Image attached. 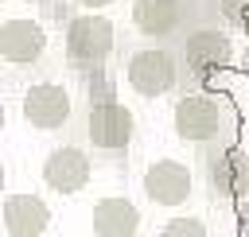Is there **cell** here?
Wrapping results in <instances>:
<instances>
[{
    "label": "cell",
    "instance_id": "cell-2",
    "mask_svg": "<svg viewBox=\"0 0 249 237\" xmlns=\"http://www.w3.org/2000/svg\"><path fill=\"white\" fill-rule=\"evenodd\" d=\"M124 78H128V85H132L140 97H163L167 89H175L179 70H175L171 51H163V47H144V51L128 54Z\"/></svg>",
    "mask_w": 249,
    "mask_h": 237
},
{
    "label": "cell",
    "instance_id": "cell-10",
    "mask_svg": "<svg viewBox=\"0 0 249 237\" xmlns=\"http://www.w3.org/2000/svg\"><path fill=\"white\" fill-rule=\"evenodd\" d=\"M210 186L222 194V198H249V152L241 148H226V152H214L210 155Z\"/></svg>",
    "mask_w": 249,
    "mask_h": 237
},
{
    "label": "cell",
    "instance_id": "cell-18",
    "mask_svg": "<svg viewBox=\"0 0 249 237\" xmlns=\"http://www.w3.org/2000/svg\"><path fill=\"white\" fill-rule=\"evenodd\" d=\"M78 4H82V8H109L113 0H78Z\"/></svg>",
    "mask_w": 249,
    "mask_h": 237
},
{
    "label": "cell",
    "instance_id": "cell-19",
    "mask_svg": "<svg viewBox=\"0 0 249 237\" xmlns=\"http://www.w3.org/2000/svg\"><path fill=\"white\" fill-rule=\"evenodd\" d=\"M241 74L249 78V51H245V58H241Z\"/></svg>",
    "mask_w": 249,
    "mask_h": 237
},
{
    "label": "cell",
    "instance_id": "cell-8",
    "mask_svg": "<svg viewBox=\"0 0 249 237\" xmlns=\"http://www.w3.org/2000/svg\"><path fill=\"white\" fill-rule=\"evenodd\" d=\"M47 51V31L35 19H4L0 23V58L12 66H27L43 58Z\"/></svg>",
    "mask_w": 249,
    "mask_h": 237
},
{
    "label": "cell",
    "instance_id": "cell-1",
    "mask_svg": "<svg viewBox=\"0 0 249 237\" xmlns=\"http://www.w3.org/2000/svg\"><path fill=\"white\" fill-rule=\"evenodd\" d=\"M113 23L97 12H86V16H74L66 23V58L74 66H101L109 54H113Z\"/></svg>",
    "mask_w": 249,
    "mask_h": 237
},
{
    "label": "cell",
    "instance_id": "cell-3",
    "mask_svg": "<svg viewBox=\"0 0 249 237\" xmlns=\"http://www.w3.org/2000/svg\"><path fill=\"white\" fill-rule=\"evenodd\" d=\"M171 124H175L179 140H187V144H210L222 132V105L210 93H187V97L175 101Z\"/></svg>",
    "mask_w": 249,
    "mask_h": 237
},
{
    "label": "cell",
    "instance_id": "cell-17",
    "mask_svg": "<svg viewBox=\"0 0 249 237\" xmlns=\"http://www.w3.org/2000/svg\"><path fill=\"white\" fill-rule=\"evenodd\" d=\"M237 229H241V237H249V198L237 202Z\"/></svg>",
    "mask_w": 249,
    "mask_h": 237
},
{
    "label": "cell",
    "instance_id": "cell-6",
    "mask_svg": "<svg viewBox=\"0 0 249 237\" xmlns=\"http://www.w3.org/2000/svg\"><path fill=\"white\" fill-rule=\"evenodd\" d=\"M23 117L39 132H54L70 120V93L54 82H39L23 93Z\"/></svg>",
    "mask_w": 249,
    "mask_h": 237
},
{
    "label": "cell",
    "instance_id": "cell-13",
    "mask_svg": "<svg viewBox=\"0 0 249 237\" xmlns=\"http://www.w3.org/2000/svg\"><path fill=\"white\" fill-rule=\"evenodd\" d=\"M132 23L148 39H167L183 23V0H132Z\"/></svg>",
    "mask_w": 249,
    "mask_h": 237
},
{
    "label": "cell",
    "instance_id": "cell-14",
    "mask_svg": "<svg viewBox=\"0 0 249 237\" xmlns=\"http://www.w3.org/2000/svg\"><path fill=\"white\" fill-rule=\"evenodd\" d=\"M86 97H89V105L117 101V89H113L109 70H101V66H89V70H86Z\"/></svg>",
    "mask_w": 249,
    "mask_h": 237
},
{
    "label": "cell",
    "instance_id": "cell-4",
    "mask_svg": "<svg viewBox=\"0 0 249 237\" xmlns=\"http://www.w3.org/2000/svg\"><path fill=\"white\" fill-rule=\"evenodd\" d=\"M183 62L195 78H214L222 70H230L233 62V43L226 31L218 27H198L183 39Z\"/></svg>",
    "mask_w": 249,
    "mask_h": 237
},
{
    "label": "cell",
    "instance_id": "cell-11",
    "mask_svg": "<svg viewBox=\"0 0 249 237\" xmlns=\"http://www.w3.org/2000/svg\"><path fill=\"white\" fill-rule=\"evenodd\" d=\"M43 183L58 194H74L89 183V159L78 148H54L43 163Z\"/></svg>",
    "mask_w": 249,
    "mask_h": 237
},
{
    "label": "cell",
    "instance_id": "cell-7",
    "mask_svg": "<svg viewBox=\"0 0 249 237\" xmlns=\"http://www.w3.org/2000/svg\"><path fill=\"white\" fill-rule=\"evenodd\" d=\"M191 167L179 163V159H156L148 171H144V194L156 202V206H179L191 198Z\"/></svg>",
    "mask_w": 249,
    "mask_h": 237
},
{
    "label": "cell",
    "instance_id": "cell-16",
    "mask_svg": "<svg viewBox=\"0 0 249 237\" xmlns=\"http://www.w3.org/2000/svg\"><path fill=\"white\" fill-rule=\"evenodd\" d=\"M218 12L233 27H249V0H218Z\"/></svg>",
    "mask_w": 249,
    "mask_h": 237
},
{
    "label": "cell",
    "instance_id": "cell-15",
    "mask_svg": "<svg viewBox=\"0 0 249 237\" xmlns=\"http://www.w3.org/2000/svg\"><path fill=\"white\" fill-rule=\"evenodd\" d=\"M160 237H210V233H206V225L198 218H171L160 229Z\"/></svg>",
    "mask_w": 249,
    "mask_h": 237
},
{
    "label": "cell",
    "instance_id": "cell-5",
    "mask_svg": "<svg viewBox=\"0 0 249 237\" xmlns=\"http://www.w3.org/2000/svg\"><path fill=\"white\" fill-rule=\"evenodd\" d=\"M86 132H89V144H93V148H101V152H121V148L132 144L136 120H132V113H128L121 101H105V105H89Z\"/></svg>",
    "mask_w": 249,
    "mask_h": 237
},
{
    "label": "cell",
    "instance_id": "cell-12",
    "mask_svg": "<svg viewBox=\"0 0 249 237\" xmlns=\"http://www.w3.org/2000/svg\"><path fill=\"white\" fill-rule=\"evenodd\" d=\"M140 229V210L124 194H109L93 206V233L97 237H136Z\"/></svg>",
    "mask_w": 249,
    "mask_h": 237
},
{
    "label": "cell",
    "instance_id": "cell-9",
    "mask_svg": "<svg viewBox=\"0 0 249 237\" xmlns=\"http://www.w3.org/2000/svg\"><path fill=\"white\" fill-rule=\"evenodd\" d=\"M4 233L8 237H39L51 225V206L39 194H8L0 210Z\"/></svg>",
    "mask_w": 249,
    "mask_h": 237
}]
</instances>
